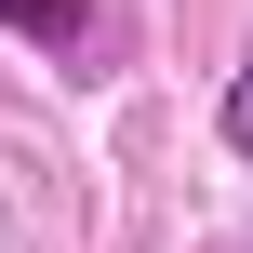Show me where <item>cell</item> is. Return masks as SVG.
<instances>
[{"label": "cell", "mask_w": 253, "mask_h": 253, "mask_svg": "<svg viewBox=\"0 0 253 253\" xmlns=\"http://www.w3.org/2000/svg\"><path fill=\"white\" fill-rule=\"evenodd\" d=\"M0 27H13V40H80L93 0H0Z\"/></svg>", "instance_id": "6da1fadb"}, {"label": "cell", "mask_w": 253, "mask_h": 253, "mask_svg": "<svg viewBox=\"0 0 253 253\" xmlns=\"http://www.w3.org/2000/svg\"><path fill=\"white\" fill-rule=\"evenodd\" d=\"M227 147L253 160V53H240V80H227Z\"/></svg>", "instance_id": "7a4b0ae2"}]
</instances>
